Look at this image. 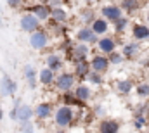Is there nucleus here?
Returning <instances> with one entry per match:
<instances>
[{
	"label": "nucleus",
	"instance_id": "f257e3e1",
	"mask_svg": "<svg viewBox=\"0 0 149 133\" xmlns=\"http://www.w3.org/2000/svg\"><path fill=\"white\" fill-rule=\"evenodd\" d=\"M74 118H76V112L70 105L61 104L54 111V123H56V126H59V130H66V128L73 126Z\"/></svg>",
	"mask_w": 149,
	"mask_h": 133
},
{
	"label": "nucleus",
	"instance_id": "f03ea898",
	"mask_svg": "<svg viewBox=\"0 0 149 133\" xmlns=\"http://www.w3.org/2000/svg\"><path fill=\"white\" fill-rule=\"evenodd\" d=\"M74 83H76V76L74 73H68V71H63L61 74L56 76V88L63 94H68L74 88Z\"/></svg>",
	"mask_w": 149,
	"mask_h": 133
},
{
	"label": "nucleus",
	"instance_id": "7ed1b4c3",
	"mask_svg": "<svg viewBox=\"0 0 149 133\" xmlns=\"http://www.w3.org/2000/svg\"><path fill=\"white\" fill-rule=\"evenodd\" d=\"M30 47L33 48V50H45L47 47H49V43H50V36L47 33V30H38L35 33L30 35Z\"/></svg>",
	"mask_w": 149,
	"mask_h": 133
},
{
	"label": "nucleus",
	"instance_id": "20e7f679",
	"mask_svg": "<svg viewBox=\"0 0 149 133\" xmlns=\"http://www.w3.org/2000/svg\"><path fill=\"white\" fill-rule=\"evenodd\" d=\"M99 12H101V17L106 19L108 23H116L118 19H121L125 16L123 10H121V7L118 3H106V5L101 7Z\"/></svg>",
	"mask_w": 149,
	"mask_h": 133
},
{
	"label": "nucleus",
	"instance_id": "39448f33",
	"mask_svg": "<svg viewBox=\"0 0 149 133\" xmlns=\"http://www.w3.org/2000/svg\"><path fill=\"white\" fill-rule=\"evenodd\" d=\"M19 26H21L23 31H26V33L31 35V33H35V31L40 30V21H38L31 12H26V14L21 16V19H19Z\"/></svg>",
	"mask_w": 149,
	"mask_h": 133
},
{
	"label": "nucleus",
	"instance_id": "423d86ee",
	"mask_svg": "<svg viewBox=\"0 0 149 133\" xmlns=\"http://www.w3.org/2000/svg\"><path fill=\"white\" fill-rule=\"evenodd\" d=\"M33 111H35V118L38 121H47L54 116V105L50 102H38L33 107Z\"/></svg>",
	"mask_w": 149,
	"mask_h": 133
},
{
	"label": "nucleus",
	"instance_id": "0eeeda50",
	"mask_svg": "<svg viewBox=\"0 0 149 133\" xmlns=\"http://www.w3.org/2000/svg\"><path fill=\"white\" fill-rule=\"evenodd\" d=\"M109 66H111L109 64V59L106 55H102V54L92 55V59H90V69L94 73H97V74H104L109 69Z\"/></svg>",
	"mask_w": 149,
	"mask_h": 133
},
{
	"label": "nucleus",
	"instance_id": "6e6552de",
	"mask_svg": "<svg viewBox=\"0 0 149 133\" xmlns=\"http://www.w3.org/2000/svg\"><path fill=\"white\" fill-rule=\"evenodd\" d=\"M28 12H31L40 23H45V21L50 19V7L47 5V2H42V3H40V2H35L33 7H31Z\"/></svg>",
	"mask_w": 149,
	"mask_h": 133
},
{
	"label": "nucleus",
	"instance_id": "1a4fd4ad",
	"mask_svg": "<svg viewBox=\"0 0 149 133\" xmlns=\"http://www.w3.org/2000/svg\"><path fill=\"white\" fill-rule=\"evenodd\" d=\"M76 40H78V43H85V45H94V43L97 45V42H99L97 35H94L90 26H81L76 31Z\"/></svg>",
	"mask_w": 149,
	"mask_h": 133
},
{
	"label": "nucleus",
	"instance_id": "9d476101",
	"mask_svg": "<svg viewBox=\"0 0 149 133\" xmlns=\"http://www.w3.org/2000/svg\"><path fill=\"white\" fill-rule=\"evenodd\" d=\"M16 92H17V83L14 80H10L7 74H3L0 80V95L2 97H14Z\"/></svg>",
	"mask_w": 149,
	"mask_h": 133
},
{
	"label": "nucleus",
	"instance_id": "9b49d317",
	"mask_svg": "<svg viewBox=\"0 0 149 133\" xmlns=\"http://www.w3.org/2000/svg\"><path fill=\"white\" fill-rule=\"evenodd\" d=\"M116 38H113V36H102V38H99V42H97V48L108 57L109 54L113 52H116Z\"/></svg>",
	"mask_w": 149,
	"mask_h": 133
},
{
	"label": "nucleus",
	"instance_id": "f8f14e48",
	"mask_svg": "<svg viewBox=\"0 0 149 133\" xmlns=\"http://www.w3.org/2000/svg\"><path fill=\"white\" fill-rule=\"evenodd\" d=\"M132 38L135 42H144L149 38V26H146L144 23H135L132 26Z\"/></svg>",
	"mask_w": 149,
	"mask_h": 133
},
{
	"label": "nucleus",
	"instance_id": "ddd939ff",
	"mask_svg": "<svg viewBox=\"0 0 149 133\" xmlns=\"http://www.w3.org/2000/svg\"><path fill=\"white\" fill-rule=\"evenodd\" d=\"M90 62L87 59H81V61H74V76L76 80H85L90 73Z\"/></svg>",
	"mask_w": 149,
	"mask_h": 133
},
{
	"label": "nucleus",
	"instance_id": "4468645a",
	"mask_svg": "<svg viewBox=\"0 0 149 133\" xmlns=\"http://www.w3.org/2000/svg\"><path fill=\"white\" fill-rule=\"evenodd\" d=\"M56 73L54 71H50L49 67H42L40 71H38V81H40V85H43V87H50V85H54L56 83Z\"/></svg>",
	"mask_w": 149,
	"mask_h": 133
},
{
	"label": "nucleus",
	"instance_id": "2eb2a0df",
	"mask_svg": "<svg viewBox=\"0 0 149 133\" xmlns=\"http://www.w3.org/2000/svg\"><path fill=\"white\" fill-rule=\"evenodd\" d=\"M73 94H74V97H76V100H80L81 104L88 102L90 97H92V90H90V87H88V85H85V83H78Z\"/></svg>",
	"mask_w": 149,
	"mask_h": 133
},
{
	"label": "nucleus",
	"instance_id": "dca6fc26",
	"mask_svg": "<svg viewBox=\"0 0 149 133\" xmlns=\"http://www.w3.org/2000/svg\"><path fill=\"white\" fill-rule=\"evenodd\" d=\"M139 52H141L139 42H128V43H125L123 48H121V55H123L125 59H134V57L139 55Z\"/></svg>",
	"mask_w": 149,
	"mask_h": 133
},
{
	"label": "nucleus",
	"instance_id": "f3484780",
	"mask_svg": "<svg viewBox=\"0 0 149 133\" xmlns=\"http://www.w3.org/2000/svg\"><path fill=\"white\" fill-rule=\"evenodd\" d=\"M71 54H73L74 61H81V59H87L88 54H90V45H85V43H74L73 48H71Z\"/></svg>",
	"mask_w": 149,
	"mask_h": 133
},
{
	"label": "nucleus",
	"instance_id": "a211bd4d",
	"mask_svg": "<svg viewBox=\"0 0 149 133\" xmlns=\"http://www.w3.org/2000/svg\"><path fill=\"white\" fill-rule=\"evenodd\" d=\"M35 116V111L31 105L28 104H21L19 109H17V121L19 123H26V121H31V118Z\"/></svg>",
	"mask_w": 149,
	"mask_h": 133
},
{
	"label": "nucleus",
	"instance_id": "6ab92c4d",
	"mask_svg": "<svg viewBox=\"0 0 149 133\" xmlns=\"http://www.w3.org/2000/svg\"><path fill=\"white\" fill-rule=\"evenodd\" d=\"M50 19L52 21H56L57 24L59 23H66L68 19H70V12L61 5V7H54V9H50Z\"/></svg>",
	"mask_w": 149,
	"mask_h": 133
},
{
	"label": "nucleus",
	"instance_id": "aec40b11",
	"mask_svg": "<svg viewBox=\"0 0 149 133\" xmlns=\"http://www.w3.org/2000/svg\"><path fill=\"white\" fill-rule=\"evenodd\" d=\"M120 132V123L114 119H102L99 123V133H118Z\"/></svg>",
	"mask_w": 149,
	"mask_h": 133
},
{
	"label": "nucleus",
	"instance_id": "412c9836",
	"mask_svg": "<svg viewBox=\"0 0 149 133\" xmlns=\"http://www.w3.org/2000/svg\"><path fill=\"white\" fill-rule=\"evenodd\" d=\"M90 30L94 31V35H106L109 31V23L102 17H95V21L90 24Z\"/></svg>",
	"mask_w": 149,
	"mask_h": 133
},
{
	"label": "nucleus",
	"instance_id": "4be33fe9",
	"mask_svg": "<svg viewBox=\"0 0 149 133\" xmlns=\"http://www.w3.org/2000/svg\"><path fill=\"white\" fill-rule=\"evenodd\" d=\"M23 74H24L28 85H30L31 88H35V87H37V81H38V71L37 69L31 66V64H28V66H24V69H23Z\"/></svg>",
	"mask_w": 149,
	"mask_h": 133
},
{
	"label": "nucleus",
	"instance_id": "5701e85b",
	"mask_svg": "<svg viewBox=\"0 0 149 133\" xmlns=\"http://www.w3.org/2000/svg\"><path fill=\"white\" fill-rule=\"evenodd\" d=\"M45 62H47V67H49L50 71L57 73V71L63 67V57H61L59 54H49L47 59H45Z\"/></svg>",
	"mask_w": 149,
	"mask_h": 133
},
{
	"label": "nucleus",
	"instance_id": "b1692460",
	"mask_svg": "<svg viewBox=\"0 0 149 133\" xmlns=\"http://www.w3.org/2000/svg\"><path fill=\"white\" fill-rule=\"evenodd\" d=\"M116 90L121 94V95H128L132 90H134V83L130 80H118L116 81Z\"/></svg>",
	"mask_w": 149,
	"mask_h": 133
},
{
	"label": "nucleus",
	"instance_id": "393cba45",
	"mask_svg": "<svg viewBox=\"0 0 149 133\" xmlns=\"http://www.w3.org/2000/svg\"><path fill=\"white\" fill-rule=\"evenodd\" d=\"M118 5L121 7L123 14H125V12H127V14H132V12H134V10H135L141 3H137V2H120Z\"/></svg>",
	"mask_w": 149,
	"mask_h": 133
},
{
	"label": "nucleus",
	"instance_id": "a878e982",
	"mask_svg": "<svg viewBox=\"0 0 149 133\" xmlns=\"http://www.w3.org/2000/svg\"><path fill=\"white\" fill-rule=\"evenodd\" d=\"M113 24H114V31H116V33H123V31L127 30V26H128V17L123 16L121 19H118V21L113 23Z\"/></svg>",
	"mask_w": 149,
	"mask_h": 133
},
{
	"label": "nucleus",
	"instance_id": "bb28decb",
	"mask_svg": "<svg viewBox=\"0 0 149 133\" xmlns=\"http://www.w3.org/2000/svg\"><path fill=\"white\" fill-rule=\"evenodd\" d=\"M85 80H87L88 83L95 85V87L102 85V74H97V73H94V71H90V73H88V76H87Z\"/></svg>",
	"mask_w": 149,
	"mask_h": 133
},
{
	"label": "nucleus",
	"instance_id": "cd10ccee",
	"mask_svg": "<svg viewBox=\"0 0 149 133\" xmlns=\"http://www.w3.org/2000/svg\"><path fill=\"white\" fill-rule=\"evenodd\" d=\"M135 92H137L139 97H149V83H146V81L139 83L135 87Z\"/></svg>",
	"mask_w": 149,
	"mask_h": 133
},
{
	"label": "nucleus",
	"instance_id": "c85d7f7f",
	"mask_svg": "<svg viewBox=\"0 0 149 133\" xmlns=\"http://www.w3.org/2000/svg\"><path fill=\"white\" fill-rule=\"evenodd\" d=\"M108 59H109V64H114V66H118V64H121L125 61V57L121 55V52H113V54L108 55Z\"/></svg>",
	"mask_w": 149,
	"mask_h": 133
},
{
	"label": "nucleus",
	"instance_id": "c756f323",
	"mask_svg": "<svg viewBox=\"0 0 149 133\" xmlns=\"http://www.w3.org/2000/svg\"><path fill=\"white\" fill-rule=\"evenodd\" d=\"M146 125H148V119H146L144 116H139V114H137V116H135V119H134V126H135L137 130H142Z\"/></svg>",
	"mask_w": 149,
	"mask_h": 133
},
{
	"label": "nucleus",
	"instance_id": "7c9ffc66",
	"mask_svg": "<svg viewBox=\"0 0 149 133\" xmlns=\"http://www.w3.org/2000/svg\"><path fill=\"white\" fill-rule=\"evenodd\" d=\"M21 133H35V126L31 121H26V123H21Z\"/></svg>",
	"mask_w": 149,
	"mask_h": 133
},
{
	"label": "nucleus",
	"instance_id": "2f4dec72",
	"mask_svg": "<svg viewBox=\"0 0 149 133\" xmlns=\"http://www.w3.org/2000/svg\"><path fill=\"white\" fill-rule=\"evenodd\" d=\"M7 5H9V7H12V9H16V7H21V5H23V2H7Z\"/></svg>",
	"mask_w": 149,
	"mask_h": 133
},
{
	"label": "nucleus",
	"instance_id": "473e14b6",
	"mask_svg": "<svg viewBox=\"0 0 149 133\" xmlns=\"http://www.w3.org/2000/svg\"><path fill=\"white\" fill-rule=\"evenodd\" d=\"M2 118H3V111H2V107H0V121H2Z\"/></svg>",
	"mask_w": 149,
	"mask_h": 133
},
{
	"label": "nucleus",
	"instance_id": "72a5a7b5",
	"mask_svg": "<svg viewBox=\"0 0 149 133\" xmlns=\"http://www.w3.org/2000/svg\"><path fill=\"white\" fill-rule=\"evenodd\" d=\"M54 133H68L66 130H57V132H54Z\"/></svg>",
	"mask_w": 149,
	"mask_h": 133
},
{
	"label": "nucleus",
	"instance_id": "f704fd0d",
	"mask_svg": "<svg viewBox=\"0 0 149 133\" xmlns=\"http://www.w3.org/2000/svg\"><path fill=\"white\" fill-rule=\"evenodd\" d=\"M146 19H148V23H149V10H148V14H146Z\"/></svg>",
	"mask_w": 149,
	"mask_h": 133
}]
</instances>
